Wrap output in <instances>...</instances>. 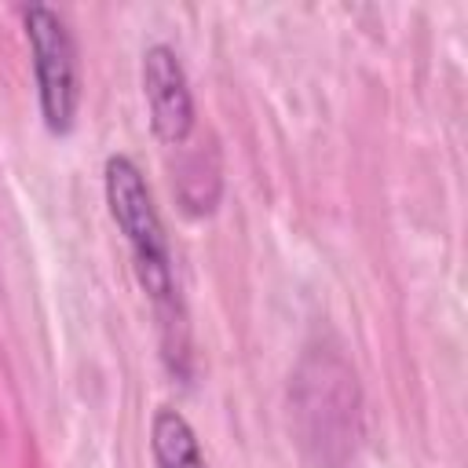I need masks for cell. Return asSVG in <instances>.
<instances>
[{
    "label": "cell",
    "mask_w": 468,
    "mask_h": 468,
    "mask_svg": "<svg viewBox=\"0 0 468 468\" xmlns=\"http://www.w3.org/2000/svg\"><path fill=\"white\" fill-rule=\"evenodd\" d=\"M150 453L154 468H208L190 420L172 406H161L150 420Z\"/></svg>",
    "instance_id": "cell-4"
},
{
    "label": "cell",
    "mask_w": 468,
    "mask_h": 468,
    "mask_svg": "<svg viewBox=\"0 0 468 468\" xmlns=\"http://www.w3.org/2000/svg\"><path fill=\"white\" fill-rule=\"evenodd\" d=\"M22 33L33 55L37 102L51 135H69L80 110V62L66 18L48 4L22 7Z\"/></svg>",
    "instance_id": "cell-2"
},
{
    "label": "cell",
    "mask_w": 468,
    "mask_h": 468,
    "mask_svg": "<svg viewBox=\"0 0 468 468\" xmlns=\"http://www.w3.org/2000/svg\"><path fill=\"white\" fill-rule=\"evenodd\" d=\"M143 95L150 106L154 135L168 146L186 143L194 132V95L176 48L150 44L143 51Z\"/></svg>",
    "instance_id": "cell-3"
},
{
    "label": "cell",
    "mask_w": 468,
    "mask_h": 468,
    "mask_svg": "<svg viewBox=\"0 0 468 468\" xmlns=\"http://www.w3.org/2000/svg\"><path fill=\"white\" fill-rule=\"evenodd\" d=\"M102 190H106V205H110L113 223L128 241L132 267H135L143 292L154 300V307L165 318L179 314L172 249H168V234H165V223L157 216L154 194L146 186V176L139 172V165L132 157L110 154L102 165Z\"/></svg>",
    "instance_id": "cell-1"
}]
</instances>
